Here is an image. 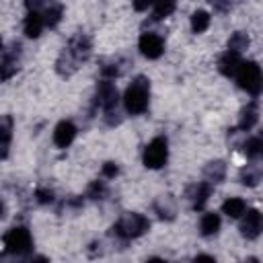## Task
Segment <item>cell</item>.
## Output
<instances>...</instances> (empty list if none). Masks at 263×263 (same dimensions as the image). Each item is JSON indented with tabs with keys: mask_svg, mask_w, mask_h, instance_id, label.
I'll list each match as a JSON object with an SVG mask.
<instances>
[{
	"mask_svg": "<svg viewBox=\"0 0 263 263\" xmlns=\"http://www.w3.org/2000/svg\"><path fill=\"white\" fill-rule=\"evenodd\" d=\"M0 49H2V39H0Z\"/></svg>",
	"mask_w": 263,
	"mask_h": 263,
	"instance_id": "34",
	"label": "cell"
},
{
	"mask_svg": "<svg viewBox=\"0 0 263 263\" xmlns=\"http://www.w3.org/2000/svg\"><path fill=\"white\" fill-rule=\"evenodd\" d=\"M138 47H140L142 55L148 58V60H156L164 51V43L156 33H144L140 37V41H138Z\"/></svg>",
	"mask_w": 263,
	"mask_h": 263,
	"instance_id": "9",
	"label": "cell"
},
{
	"mask_svg": "<svg viewBox=\"0 0 263 263\" xmlns=\"http://www.w3.org/2000/svg\"><path fill=\"white\" fill-rule=\"evenodd\" d=\"M62 12H64V8H62L60 2H47V6L43 8V23H45V27H55L60 23V18H62Z\"/></svg>",
	"mask_w": 263,
	"mask_h": 263,
	"instance_id": "20",
	"label": "cell"
},
{
	"mask_svg": "<svg viewBox=\"0 0 263 263\" xmlns=\"http://www.w3.org/2000/svg\"><path fill=\"white\" fill-rule=\"evenodd\" d=\"M117 103H119V92H117L115 82L111 78L99 82V86H97V105L103 107L105 111H111V109L117 107Z\"/></svg>",
	"mask_w": 263,
	"mask_h": 263,
	"instance_id": "7",
	"label": "cell"
},
{
	"mask_svg": "<svg viewBox=\"0 0 263 263\" xmlns=\"http://www.w3.org/2000/svg\"><path fill=\"white\" fill-rule=\"evenodd\" d=\"M12 138V117L0 115V158L8 154V144Z\"/></svg>",
	"mask_w": 263,
	"mask_h": 263,
	"instance_id": "15",
	"label": "cell"
},
{
	"mask_svg": "<svg viewBox=\"0 0 263 263\" xmlns=\"http://www.w3.org/2000/svg\"><path fill=\"white\" fill-rule=\"evenodd\" d=\"M154 6V18H166L175 12L177 0H152Z\"/></svg>",
	"mask_w": 263,
	"mask_h": 263,
	"instance_id": "24",
	"label": "cell"
},
{
	"mask_svg": "<svg viewBox=\"0 0 263 263\" xmlns=\"http://www.w3.org/2000/svg\"><path fill=\"white\" fill-rule=\"evenodd\" d=\"M247 210V203L242 197H228L224 203H222V212L228 216V218H240Z\"/></svg>",
	"mask_w": 263,
	"mask_h": 263,
	"instance_id": "19",
	"label": "cell"
},
{
	"mask_svg": "<svg viewBox=\"0 0 263 263\" xmlns=\"http://www.w3.org/2000/svg\"><path fill=\"white\" fill-rule=\"evenodd\" d=\"M166 158H168V142H166V138L158 136V138L150 140L148 146L144 148L142 160H144L146 168H160V166H164Z\"/></svg>",
	"mask_w": 263,
	"mask_h": 263,
	"instance_id": "6",
	"label": "cell"
},
{
	"mask_svg": "<svg viewBox=\"0 0 263 263\" xmlns=\"http://www.w3.org/2000/svg\"><path fill=\"white\" fill-rule=\"evenodd\" d=\"M35 197H37L39 203H51L53 201V191L51 189H45V187H39L35 191Z\"/></svg>",
	"mask_w": 263,
	"mask_h": 263,
	"instance_id": "28",
	"label": "cell"
},
{
	"mask_svg": "<svg viewBox=\"0 0 263 263\" xmlns=\"http://www.w3.org/2000/svg\"><path fill=\"white\" fill-rule=\"evenodd\" d=\"M18 49H21L18 43H14L10 47V51L4 53V58L0 62V80H8L16 74V70H18Z\"/></svg>",
	"mask_w": 263,
	"mask_h": 263,
	"instance_id": "11",
	"label": "cell"
},
{
	"mask_svg": "<svg viewBox=\"0 0 263 263\" xmlns=\"http://www.w3.org/2000/svg\"><path fill=\"white\" fill-rule=\"evenodd\" d=\"M210 193H212V183H208V181H201V183L189 187L187 197L191 199V208H193V210H201V208L205 205Z\"/></svg>",
	"mask_w": 263,
	"mask_h": 263,
	"instance_id": "12",
	"label": "cell"
},
{
	"mask_svg": "<svg viewBox=\"0 0 263 263\" xmlns=\"http://www.w3.org/2000/svg\"><path fill=\"white\" fill-rule=\"evenodd\" d=\"M195 261H216V259H214L212 255H197Z\"/></svg>",
	"mask_w": 263,
	"mask_h": 263,
	"instance_id": "32",
	"label": "cell"
},
{
	"mask_svg": "<svg viewBox=\"0 0 263 263\" xmlns=\"http://www.w3.org/2000/svg\"><path fill=\"white\" fill-rule=\"evenodd\" d=\"M199 230L203 236H214L220 230V216L216 212H205L199 220Z\"/></svg>",
	"mask_w": 263,
	"mask_h": 263,
	"instance_id": "17",
	"label": "cell"
},
{
	"mask_svg": "<svg viewBox=\"0 0 263 263\" xmlns=\"http://www.w3.org/2000/svg\"><path fill=\"white\" fill-rule=\"evenodd\" d=\"M261 148H263V144H261V138H257V136H253V138H247V142L242 144V152H245V156H247L249 160H255V158H259V154H261Z\"/></svg>",
	"mask_w": 263,
	"mask_h": 263,
	"instance_id": "25",
	"label": "cell"
},
{
	"mask_svg": "<svg viewBox=\"0 0 263 263\" xmlns=\"http://www.w3.org/2000/svg\"><path fill=\"white\" fill-rule=\"evenodd\" d=\"M210 21H212V16H210L208 10H195L191 14V31L193 33H203L210 27Z\"/></svg>",
	"mask_w": 263,
	"mask_h": 263,
	"instance_id": "23",
	"label": "cell"
},
{
	"mask_svg": "<svg viewBox=\"0 0 263 263\" xmlns=\"http://www.w3.org/2000/svg\"><path fill=\"white\" fill-rule=\"evenodd\" d=\"M240 53L238 51H232V49H228L226 53H222L220 55V60H218V70L224 74V76H234L236 74V70H238V66H240Z\"/></svg>",
	"mask_w": 263,
	"mask_h": 263,
	"instance_id": "13",
	"label": "cell"
},
{
	"mask_svg": "<svg viewBox=\"0 0 263 263\" xmlns=\"http://www.w3.org/2000/svg\"><path fill=\"white\" fill-rule=\"evenodd\" d=\"M76 138V125L72 121H60L53 129V144L58 148H68Z\"/></svg>",
	"mask_w": 263,
	"mask_h": 263,
	"instance_id": "10",
	"label": "cell"
},
{
	"mask_svg": "<svg viewBox=\"0 0 263 263\" xmlns=\"http://www.w3.org/2000/svg\"><path fill=\"white\" fill-rule=\"evenodd\" d=\"M4 218V203H2V199H0V220Z\"/></svg>",
	"mask_w": 263,
	"mask_h": 263,
	"instance_id": "33",
	"label": "cell"
},
{
	"mask_svg": "<svg viewBox=\"0 0 263 263\" xmlns=\"http://www.w3.org/2000/svg\"><path fill=\"white\" fill-rule=\"evenodd\" d=\"M132 6L138 10V12H144L152 6V0H132Z\"/></svg>",
	"mask_w": 263,
	"mask_h": 263,
	"instance_id": "31",
	"label": "cell"
},
{
	"mask_svg": "<svg viewBox=\"0 0 263 263\" xmlns=\"http://www.w3.org/2000/svg\"><path fill=\"white\" fill-rule=\"evenodd\" d=\"M45 23H43V14L41 12H29L25 18V35L31 39H37L43 31Z\"/></svg>",
	"mask_w": 263,
	"mask_h": 263,
	"instance_id": "16",
	"label": "cell"
},
{
	"mask_svg": "<svg viewBox=\"0 0 263 263\" xmlns=\"http://www.w3.org/2000/svg\"><path fill=\"white\" fill-rule=\"evenodd\" d=\"M49 0H25V6L29 8V12H41L47 6Z\"/></svg>",
	"mask_w": 263,
	"mask_h": 263,
	"instance_id": "29",
	"label": "cell"
},
{
	"mask_svg": "<svg viewBox=\"0 0 263 263\" xmlns=\"http://www.w3.org/2000/svg\"><path fill=\"white\" fill-rule=\"evenodd\" d=\"M105 195H107V187L103 181H92L86 189V197H90V199H103Z\"/></svg>",
	"mask_w": 263,
	"mask_h": 263,
	"instance_id": "27",
	"label": "cell"
},
{
	"mask_svg": "<svg viewBox=\"0 0 263 263\" xmlns=\"http://www.w3.org/2000/svg\"><path fill=\"white\" fill-rule=\"evenodd\" d=\"M90 49H92L90 39H88L86 35L78 33V35H74V37L70 39L68 47H66L64 53L60 55V60H66V64L70 66V72H74L76 66H78L80 62H84V60L90 55Z\"/></svg>",
	"mask_w": 263,
	"mask_h": 263,
	"instance_id": "4",
	"label": "cell"
},
{
	"mask_svg": "<svg viewBox=\"0 0 263 263\" xmlns=\"http://www.w3.org/2000/svg\"><path fill=\"white\" fill-rule=\"evenodd\" d=\"M101 173H103V177H107V179H113V177L119 173V166H117L115 162H105Z\"/></svg>",
	"mask_w": 263,
	"mask_h": 263,
	"instance_id": "30",
	"label": "cell"
},
{
	"mask_svg": "<svg viewBox=\"0 0 263 263\" xmlns=\"http://www.w3.org/2000/svg\"><path fill=\"white\" fill-rule=\"evenodd\" d=\"M203 175H205V181L208 183H220V181H224V177H226V164H224V160L210 162L205 166Z\"/></svg>",
	"mask_w": 263,
	"mask_h": 263,
	"instance_id": "18",
	"label": "cell"
},
{
	"mask_svg": "<svg viewBox=\"0 0 263 263\" xmlns=\"http://www.w3.org/2000/svg\"><path fill=\"white\" fill-rule=\"evenodd\" d=\"M150 228V222L146 216L138 214V212H127L123 214L111 228V232L121 238V240H129V238H138L142 234H146Z\"/></svg>",
	"mask_w": 263,
	"mask_h": 263,
	"instance_id": "2",
	"label": "cell"
},
{
	"mask_svg": "<svg viewBox=\"0 0 263 263\" xmlns=\"http://www.w3.org/2000/svg\"><path fill=\"white\" fill-rule=\"evenodd\" d=\"M259 121V109H257V103H249L242 111H240V121H238V129L242 132H251Z\"/></svg>",
	"mask_w": 263,
	"mask_h": 263,
	"instance_id": "14",
	"label": "cell"
},
{
	"mask_svg": "<svg viewBox=\"0 0 263 263\" xmlns=\"http://www.w3.org/2000/svg\"><path fill=\"white\" fill-rule=\"evenodd\" d=\"M4 249H6V253L16 255V257H23V255L31 253V249H33L31 232H29L25 226L10 228V230L4 234Z\"/></svg>",
	"mask_w": 263,
	"mask_h": 263,
	"instance_id": "5",
	"label": "cell"
},
{
	"mask_svg": "<svg viewBox=\"0 0 263 263\" xmlns=\"http://www.w3.org/2000/svg\"><path fill=\"white\" fill-rule=\"evenodd\" d=\"M148 97H150V82L144 76L134 78V82L127 86L123 95V105L129 115H140L148 109Z\"/></svg>",
	"mask_w": 263,
	"mask_h": 263,
	"instance_id": "1",
	"label": "cell"
},
{
	"mask_svg": "<svg viewBox=\"0 0 263 263\" xmlns=\"http://www.w3.org/2000/svg\"><path fill=\"white\" fill-rule=\"evenodd\" d=\"M234 76L238 80V86L242 90H247L249 95L257 97L261 92L263 78H261V68H259L257 62H240V66H238Z\"/></svg>",
	"mask_w": 263,
	"mask_h": 263,
	"instance_id": "3",
	"label": "cell"
},
{
	"mask_svg": "<svg viewBox=\"0 0 263 263\" xmlns=\"http://www.w3.org/2000/svg\"><path fill=\"white\" fill-rule=\"evenodd\" d=\"M249 43H251V39H249V35L247 33H242V31H236L230 39H228V49H232V51H242V49H247L249 47Z\"/></svg>",
	"mask_w": 263,
	"mask_h": 263,
	"instance_id": "26",
	"label": "cell"
},
{
	"mask_svg": "<svg viewBox=\"0 0 263 263\" xmlns=\"http://www.w3.org/2000/svg\"><path fill=\"white\" fill-rule=\"evenodd\" d=\"M154 210H156V214H158L160 218H164V220H173V218H175V212H177L175 201H173L171 195H162V197L154 203Z\"/></svg>",
	"mask_w": 263,
	"mask_h": 263,
	"instance_id": "21",
	"label": "cell"
},
{
	"mask_svg": "<svg viewBox=\"0 0 263 263\" xmlns=\"http://www.w3.org/2000/svg\"><path fill=\"white\" fill-rule=\"evenodd\" d=\"M261 228H263L261 212L259 210H245L242 222H240V234L249 240H255L261 234Z\"/></svg>",
	"mask_w": 263,
	"mask_h": 263,
	"instance_id": "8",
	"label": "cell"
},
{
	"mask_svg": "<svg viewBox=\"0 0 263 263\" xmlns=\"http://www.w3.org/2000/svg\"><path fill=\"white\" fill-rule=\"evenodd\" d=\"M261 181V168L257 164H247L240 168V183L247 187H255Z\"/></svg>",
	"mask_w": 263,
	"mask_h": 263,
	"instance_id": "22",
	"label": "cell"
}]
</instances>
